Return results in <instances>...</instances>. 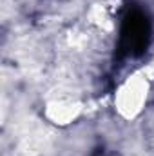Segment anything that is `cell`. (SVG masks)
I'll use <instances>...</instances> for the list:
<instances>
[{"instance_id": "6da1fadb", "label": "cell", "mask_w": 154, "mask_h": 156, "mask_svg": "<svg viewBox=\"0 0 154 156\" xmlns=\"http://www.w3.org/2000/svg\"><path fill=\"white\" fill-rule=\"evenodd\" d=\"M147 96H149V82L142 75H132L120 85L114 98V105L123 118H134L143 111Z\"/></svg>"}, {"instance_id": "7a4b0ae2", "label": "cell", "mask_w": 154, "mask_h": 156, "mask_svg": "<svg viewBox=\"0 0 154 156\" xmlns=\"http://www.w3.org/2000/svg\"><path fill=\"white\" fill-rule=\"evenodd\" d=\"M80 104L73 98H54L45 105V116L53 123H69L78 116Z\"/></svg>"}]
</instances>
